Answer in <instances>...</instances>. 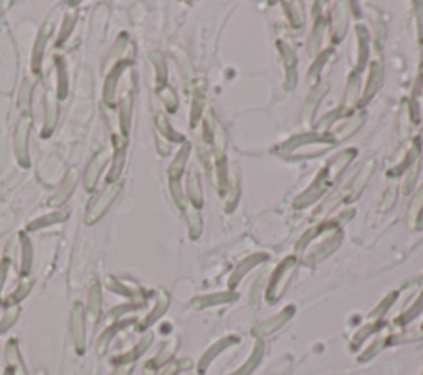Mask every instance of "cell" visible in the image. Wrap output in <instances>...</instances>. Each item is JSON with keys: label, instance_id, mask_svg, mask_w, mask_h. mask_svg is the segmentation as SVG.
<instances>
[{"label": "cell", "instance_id": "cell-2", "mask_svg": "<svg viewBox=\"0 0 423 375\" xmlns=\"http://www.w3.org/2000/svg\"><path fill=\"white\" fill-rule=\"evenodd\" d=\"M88 321L91 324H96L101 314V288L98 281H93L90 293H88V308H86Z\"/></svg>", "mask_w": 423, "mask_h": 375}, {"label": "cell", "instance_id": "cell-1", "mask_svg": "<svg viewBox=\"0 0 423 375\" xmlns=\"http://www.w3.org/2000/svg\"><path fill=\"white\" fill-rule=\"evenodd\" d=\"M72 334L74 347L79 354L85 352V317H83V310L81 304H74L73 312H72Z\"/></svg>", "mask_w": 423, "mask_h": 375}, {"label": "cell", "instance_id": "cell-10", "mask_svg": "<svg viewBox=\"0 0 423 375\" xmlns=\"http://www.w3.org/2000/svg\"><path fill=\"white\" fill-rule=\"evenodd\" d=\"M179 370V367H177V364H172V365H169V367H167L164 372H162L161 375H175V372H177Z\"/></svg>", "mask_w": 423, "mask_h": 375}, {"label": "cell", "instance_id": "cell-4", "mask_svg": "<svg viewBox=\"0 0 423 375\" xmlns=\"http://www.w3.org/2000/svg\"><path fill=\"white\" fill-rule=\"evenodd\" d=\"M189 189H191V197L197 205H200L202 197H200V184H198V177L195 172H191L189 175Z\"/></svg>", "mask_w": 423, "mask_h": 375}, {"label": "cell", "instance_id": "cell-5", "mask_svg": "<svg viewBox=\"0 0 423 375\" xmlns=\"http://www.w3.org/2000/svg\"><path fill=\"white\" fill-rule=\"evenodd\" d=\"M370 172H372V162H369L367 166H365V169H362L359 172V175H357L356 182L352 184V193L354 196H357V193L360 192V189H362V185L365 184V180H367V177L370 175Z\"/></svg>", "mask_w": 423, "mask_h": 375}, {"label": "cell", "instance_id": "cell-11", "mask_svg": "<svg viewBox=\"0 0 423 375\" xmlns=\"http://www.w3.org/2000/svg\"><path fill=\"white\" fill-rule=\"evenodd\" d=\"M144 375H151V370H149V369H144Z\"/></svg>", "mask_w": 423, "mask_h": 375}, {"label": "cell", "instance_id": "cell-3", "mask_svg": "<svg viewBox=\"0 0 423 375\" xmlns=\"http://www.w3.org/2000/svg\"><path fill=\"white\" fill-rule=\"evenodd\" d=\"M17 316H19V308L17 306L8 308V310L6 311V314H3L2 319H0V334L10 329V326H13V323H15Z\"/></svg>", "mask_w": 423, "mask_h": 375}, {"label": "cell", "instance_id": "cell-9", "mask_svg": "<svg viewBox=\"0 0 423 375\" xmlns=\"http://www.w3.org/2000/svg\"><path fill=\"white\" fill-rule=\"evenodd\" d=\"M7 271H8V263L3 262L2 264H0V291H2V288H3V281H6Z\"/></svg>", "mask_w": 423, "mask_h": 375}, {"label": "cell", "instance_id": "cell-8", "mask_svg": "<svg viewBox=\"0 0 423 375\" xmlns=\"http://www.w3.org/2000/svg\"><path fill=\"white\" fill-rule=\"evenodd\" d=\"M134 365L132 364H119V367H116L109 375H131Z\"/></svg>", "mask_w": 423, "mask_h": 375}, {"label": "cell", "instance_id": "cell-6", "mask_svg": "<svg viewBox=\"0 0 423 375\" xmlns=\"http://www.w3.org/2000/svg\"><path fill=\"white\" fill-rule=\"evenodd\" d=\"M360 122H362V116H357V118L354 119V121L349 122V125H346V126L342 127L341 131H339V134H336V138H337V139L347 138V136H349L351 132H354V131L357 129V126H359Z\"/></svg>", "mask_w": 423, "mask_h": 375}, {"label": "cell", "instance_id": "cell-7", "mask_svg": "<svg viewBox=\"0 0 423 375\" xmlns=\"http://www.w3.org/2000/svg\"><path fill=\"white\" fill-rule=\"evenodd\" d=\"M29 291H30V283H22L20 286H19V289L15 291V293H12V296H10V303H19V301H22V299H24L26 294H29Z\"/></svg>", "mask_w": 423, "mask_h": 375}]
</instances>
